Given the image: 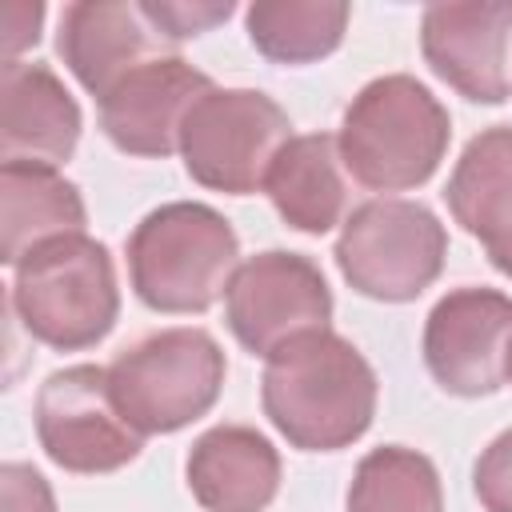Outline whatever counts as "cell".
Instances as JSON below:
<instances>
[{
	"mask_svg": "<svg viewBox=\"0 0 512 512\" xmlns=\"http://www.w3.org/2000/svg\"><path fill=\"white\" fill-rule=\"evenodd\" d=\"M376 372L340 332H304L268 356L260 404L272 428L300 452H340L376 416Z\"/></svg>",
	"mask_w": 512,
	"mask_h": 512,
	"instance_id": "6da1fadb",
	"label": "cell"
},
{
	"mask_svg": "<svg viewBox=\"0 0 512 512\" xmlns=\"http://www.w3.org/2000/svg\"><path fill=\"white\" fill-rule=\"evenodd\" d=\"M452 140V116L408 72L368 80L340 116V160L372 192H408L432 180Z\"/></svg>",
	"mask_w": 512,
	"mask_h": 512,
	"instance_id": "7a4b0ae2",
	"label": "cell"
},
{
	"mask_svg": "<svg viewBox=\"0 0 512 512\" xmlns=\"http://www.w3.org/2000/svg\"><path fill=\"white\" fill-rule=\"evenodd\" d=\"M240 268L232 224L200 200L152 208L128 236V280L144 308L168 316L208 312Z\"/></svg>",
	"mask_w": 512,
	"mask_h": 512,
	"instance_id": "3957f363",
	"label": "cell"
},
{
	"mask_svg": "<svg viewBox=\"0 0 512 512\" xmlns=\"http://www.w3.org/2000/svg\"><path fill=\"white\" fill-rule=\"evenodd\" d=\"M12 312L32 340L56 352H84L100 344L120 316L108 244L88 232H72L32 248L12 276Z\"/></svg>",
	"mask_w": 512,
	"mask_h": 512,
	"instance_id": "277c9868",
	"label": "cell"
},
{
	"mask_svg": "<svg viewBox=\"0 0 512 512\" xmlns=\"http://www.w3.org/2000/svg\"><path fill=\"white\" fill-rule=\"evenodd\" d=\"M228 360L204 328H160L116 352L112 396L140 436H168L208 416L220 400Z\"/></svg>",
	"mask_w": 512,
	"mask_h": 512,
	"instance_id": "5b68a950",
	"label": "cell"
},
{
	"mask_svg": "<svg viewBox=\"0 0 512 512\" xmlns=\"http://www.w3.org/2000/svg\"><path fill=\"white\" fill-rule=\"evenodd\" d=\"M332 256L352 292L380 304H408L444 272L448 232L428 204L380 196L344 220Z\"/></svg>",
	"mask_w": 512,
	"mask_h": 512,
	"instance_id": "8992f818",
	"label": "cell"
},
{
	"mask_svg": "<svg viewBox=\"0 0 512 512\" xmlns=\"http://www.w3.org/2000/svg\"><path fill=\"white\" fill-rule=\"evenodd\" d=\"M292 140L288 112L256 88L204 92L180 128L184 172L212 192L248 196L264 188L272 160Z\"/></svg>",
	"mask_w": 512,
	"mask_h": 512,
	"instance_id": "52a82bcc",
	"label": "cell"
},
{
	"mask_svg": "<svg viewBox=\"0 0 512 512\" xmlns=\"http://www.w3.org/2000/svg\"><path fill=\"white\" fill-rule=\"evenodd\" d=\"M32 420L44 456L76 476L116 472L144 448V436L124 420L108 384V368L100 364L56 368L36 392Z\"/></svg>",
	"mask_w": 512,
	"mask_h": 512,
	"instance_id": "ba28073f",
	"label": "cell"
},
{
	"mask_svg": "<svg viewBox=\"0 0 512 512\" xmlns=\"http://www.w3.org/2000/svg\"><path fill=\"white\" fill-rule=\"evenodd\" d=\"M228 332L252 356H272L304 332L332 324V288L316 260L284 248L248 256L224 292Z\"/></svg>",
	"mask_w": 512,
	"mask_h": 512,
	"instance_id": "9c48e42d",
	"label": "cell"
},
{
	"mask_svg": "<svg viewBox=\"0 0 512 512\" xmlns=\"http://www.w3.org/2000/svg\"><path fill=\"white\" fill-rule=\"evenodd\" d=\"M512 296L464 284L444 292L424 320V364L432 380L464 400L492 396L508 384Z\"/></svg>",
	"mask_w": 512,
	"mask_h": 512,
	"instance_id": "30bf717a",
	"label": "cell"
},
{
	"mask_svg": "<svg viewBox=\"0 0 512 512\" xmlns=\"http://www.w3.org/2000/svg\"><path fill=\"white\" fill-rule=\"evenodd\" d=\"M424 64L472 104L512 96V0L428 4L420 16Z\"/></svg>",
	"mask_w": 512,
	"mask_h": 512,
	"instance_id": "8fae6325",
	"label": "cell"
},
{
	"mask_svg": "<svg viewBox=\"0 0 512 512\" xmlns=\"http://www.w3.org/2000/svg\"><path fill=\"white\" fill-rule=\"evenodd\" d=\"M212 88V76L192 68L184 56H156L96 100L100 128L124 156L164 160L180 148L184 116Z\"/></svg>",
	"mask_w": 512,
	"mask_h": 512,
	"instance_id": "7c38bea8",
	"label": "cell"
},
{
	"mask_svg": "<svg viewBox=\"0 0 512 512\" xmlns=\"http://www.w3.org/2000/svg\"><path fill=\"white\" fill-rule=\"evenodd\" d=\"M164 36L140 4L128 0H76L60 12L56 52L64 68L96 100L108 96L132 68L164 56Z\"/></svg>",
	"mask_w": 512,
	"mask_h": 512,
	"instance_id": "4fadbf2b",
	"label": "cell"
},
{
	"mask_svg": "<svg viewBox=\"0 0 512 512\" xmlns=\"http://www.w3.org/2000/svg\"><path fill=\"white\" fill-rule=\"evenodd\" d=\"M80 104L64 80L36 60H4L0 72V160L60 168L80 144Z\"/></svg>",
	"mask_w": 512,
	"mask_h": 512,
	"instance_id": "5bb4252c",
	"label": "cell"
},
{
	"mask_svg": "<svg viewBox=\"0 0 512 512\" xmlns=\"http://www.w3.org/2000/svg\"><path fill=\"white\" fill-rule=\"evenodd\" d=\"M280 452L252 424H216L188 448V492L204 512H264L280 492Z\"/></svg>",
	"mask_w": 512,
	"mask_h": 512,
	"instance_id": "9a60e30c",
	"label": "cell"
},
{
	"mask_svg": "<svg viewBox=\"0 0 512 512\" xmlns=\"http://www.w3.org/2000/svg\"><path fill=\"white\" fill-rule=\"evenodd\" d=\"M452 220L476 236L496 272L512 280V124L476 132L444 188Z\"/></svg>",
	"mask_w": 512,
	"mask_h": 512,
	"instance_id": "2e32d148",
	"label": "cell"
},
{
	"mask_svg": "<svg viewBox=\"0 0 512 512\" xmlns=\"http://www.w3.org/2000/svg\"><path fill=\"white\" fill-rule=\"evenodd\" d=\"M264 192L276 208V216L308 236H324L336 224H344V204H348V180H344V160L340 144L328 132L312 136H292L280 156L268 168Z\"/></svg>",
	"mask_w": 512,
	"mask_h": 512,
	"instance_id": "e0dca14e",
	"label": "cell"
},
{
	"mask_svg": "<svg viewBox=\"0 0 512 512\" xmlns=\"http://www.w3.org/2000/svg\"><path fill=\"white\" fill-rule=\"evenodd\" d=\"M88 208L72 180L56 168L8 160L0 164V260L20 264L32 248L84 232Z\"/></svg>",
	"mask_w": 512,
	"mask_h": 512,
	"instance_id": "ac0fdd59",
	"label": "cell"
},
{
	"mask_svg": "<svg viewBox=\"0 0 512 512\" xmlns=\"http://www.w3.org/2000/svg\"><path fill=\"white\" fill-rule=\"evenodd\" d=\"M348 16L344 0H256L244 8V32L272 64H316L340 48Z\"/></svg>",
	"mask_w": 512,
	"mask_h": 512,
	"instance_id": "d6986e66",
	"label": "cell"
},
{
	"mask_svg": "<svg viewBox=\"0 0 512 512\" xmlns=\"http://www.w3.org/2000/svg\"><path fill=\"white\" fill-rule=\"evenodd\" d=\"M344 504L348 512H444V488L424 452L380 444L360 456Z\"/></svg>",
	"mask_w": 512,
	"mask_h": 512,
	"instance_id": "ffe728a7",
	"label": "cell"
},
{
	"mask_svg": "<svg viewBox=\"0 0 512 512\" xmlns=\"http://www.w3.org/2000/svg\"><path fill=\"white\" fill-rule=\"evenodd\" d=\"M140 8L152 20V28L172 44L204 36L208 28L232 16V0H192V4L188 0H140Z\"/></svg>",
	"mask_w": 512,
	"mask_h": 512,
	"instance_id": "44dd1931",
	"label": "cell"
},
{
	"mask_svg": "<svg viewBox=\"0 0 512 512\" xmlns=\"http://www.w3.org/2000/svg\"><path fill=\"white\" fill-rule=\"evenodd\" d=\"M472 488L484 512H512V428H504L472 468Z\"/></svg>",
	"mask_w": 512,
	"mask_h": 512,
	"instance_id": "7402d4cb",
	"label": "cell"
},
{
	"mask_svg": "<svg viewBox=\"0 0 512 512\" xmlns=\"http://www.w3.org/2000/svg\"><path fill=\"white\" fill-rule=\"evenodd\" d=\"M0 508L4 512H56L52 484L20 460H8L0 468Z\"/></svg>",
	"mask_w": 512,
	"mask_h": 512,
	"instance_id": "603a6c76",
	"label": "cell"
},
{
	"mask_svg": "<svg viewBox=\"0 0 512 512\" xmlns=\"http://www.w3.org/2000/svg\"><path fill=\"white\" fill-rule=\"evenodd\" d=\"M40 24H44V4H36V0H12L4 8V56L8 60H20V52L40 40Z\"/></svg>",
	"mask_w": 512,
	"mask_h": 512,
	"instance_id": "cb8c5ba5",
	"label": "cell"
},
{
	"mask_svg": "<svg viewBox=\"0 0 512 512\" xmlns=\"http://www.w3.org/2000/svg\"><path fill=\"white\" fill-rule=\"evenodd\" d=\"M508 384H512V356H508Z\"/></svg>",
	"mask_w": 512,
	"mask_h": 512,
	"instance_id": "d4e9b609",
	"label": "cell"
}]
</instances>
